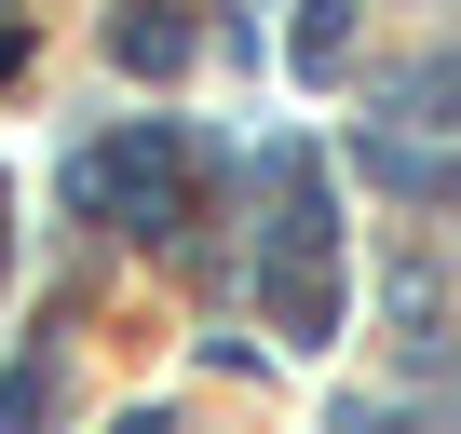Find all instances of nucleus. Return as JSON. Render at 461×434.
<instances>
[{
	"mask_svg": "<svg viewBox=\"0 0 461 434\" xmlns=\"http://www.w3.org/2000/svg\"><path fill=\"white\" fill-rule=\"evenodd\" d=\"M339 28H353V0H312V14H299V68H312V82L339 68Z\"/></svg>",
	"mask_w": 461,
	"mask_h": 434,
	"instance_id": "obj_3",
	"label": "nucleus"
},
{
	"mask_svg": "<svg viewBox=\"0 0 461 434\" xmlns=\"http://www.w3.org/2000/svg\"><path fill=\"white\" fill-rule=\"evenodd\" d=\"M41 407H55V380H41V366L0 380V434H41Z\"/></svg>",
	"mask_w": 461,
	"mask_h": 434,
	"instance_id": "obj_4",
	"label": "nucleus"
},
{
	"mask_svg": "<svg viewBox=\"0 0 461 434\" xmlns=\"http://www.w3.org/2000/svg\"><path fill=\"white\" fill-rule=\"evenodd\" d=\"M190 176H203V149L176 122H136V136H109V149L68 163V203L109 217V231H176V217H190Z\"/></svg>",
	"mask_w": 461,
	"mask_h": 434,
	"instance_id": "obj_1",
	"label": "nucleus"
},
{
	"mask_svg": "<svg viewBox=\"0 0 461 434\" xmlns=\"http://www.w3.org/2000/svg\"><path fill=\"white\" fill-rule=\"evenodd\" d=\"M190 55V28L176 14H149V0H136V14H122V68H176Z\"/></svg>",
	"mask_w": 461,
	"mask_h": 434,
	"instance_id": "obj_2",
	"label": "nucleus"
}]
</instances>
